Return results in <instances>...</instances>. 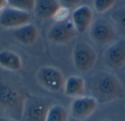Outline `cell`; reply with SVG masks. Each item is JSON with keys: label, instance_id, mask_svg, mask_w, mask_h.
<instances>
[{"label": "cell", "instance_id": "1", "mask_svg": "<svg viewBox=\"0 0 125 121\" xmlns=\"http://www.w3.org/2000/svg\"><path fill=\"white\" fill-rule=\"evenodd\" d=\"M86 89L97 103L105 104L123 98L125 90L119 79L110 71H100L88 77Z\"/></svg>", "mask_w": 125, "mask_h": 121}, {"label": "cell", "instance_id": "2", "mask_svg": "<svg viewBox=\"0 0 125 121\" xmlns=\"http://www.w3.org/2000/svg\"><path fill=\"white\" fill-rule=\"evenodd\" d=\"M24 99L16 87L0 80V109L10 118L21 121Z\"/></svg>", "mask_w": 125, "mask_h": 121}, {"label": "cell", "instance_id": "3", "mask_svg": "<svg viewBox=\"0 0 125 121\" xmlns=\"http://www.w3.org/2000/svg\"><path fill=\"white\" fill-rule=\"evenodd\" d=\"M116 29L107 18L100 17L94 19L89 29V36L92 41L97 46H109L117 39Z\"/></svg>", "mask_w": 125, "mask_h": 121}, {"label": "cell", "instance_id": "4", "mask_svg": "<svg viewBox=\"0 0 125 121\" xmlns=\"http://www.w3.org/2000/svg\"><path fill=\"white\" fill-rule=\"evenodd\" d=\"M72 59L74 67L78 71L87 73L94 67L97 54L89 43L80 40L75 43L73 49Z\"/></svg>", "mask_w": 125, "mask_h": 121}, {"label": "cell", "instance_id": "5", "mask_svg": "<svg viewBox=\"0 0 125 121\" xmlns=\"http://www.w3.org/2000/svg\"><path fill=\"white\" fill-rule=\"evenodd\" d=\"M50 102L40 96L29 95L25 97L21 121H45Z\"/></svg>", "mask_w": 125, "mask_h": 121}, {"label": "cell", "instance_id": "6", "mask_svg": "<svg viewBox=\"0 0 125 121\" xmlns=\"http://www.w3.org/2000/svg\"><path fill=\"white\" fill-rule=\"evenodd\" d=\"M37 79L40 85L51 93H59L63 90L65 79L63 73L56 68L42 66L37 73Z\"/></svg>", "mask_w": 125, "mask_h": 121}, {"label": "cell", "instance_id": "7", "mask_svg": "<svg viewBox=\"0 0 125 121\" xmlns=\"http://www.w3.org/2000/svg\"><path fill=\"white\" fill-rule=\"evenodd\" d=\"M105 67L110 71H117L125 65V38H120L108 46L103 57Z\"/></svg>", "mask_w": 125, "mask_h": 121}, {"label": "cell", "instance_id": "8", "mask_svg": "<svg viewBox=\"0 0 125 121\" xmlns=\"http://www.w3.org/2000/svg\"><path fill=\"white\" fill-rule=\"evenodd\" d=\"M77 35L71 19H68L64 21L55 22L49 29L47 37L53 43L62 45L73 40Z\"/></svg>", "mask_w": 125, "mask_h": 121}, {"label": "cell", "instance_id": "9", "mask_svg": "<svg viewBox=\"0 0 125 121\" xmlns=\"http://www.w3.org/2000/svg\"><path fill=\"white\" fill-rule=\"evenodd\" d=\"M97 101L90 96H82L73 98L70 106L69 113L71 117L78 121L89 118L96 111Z\"/></svg>", "mask_w": 125, "mask_h": 121}, {"label": "cell", "instance_id": "10", "mask_svg": "<svg viewBox=\"0 0 125 121\" xmlns=\"http://www.w3.org/2000/svg\"><path fill=\"white\" fill-rule=\"evenodd\" d=\"M31 13L7 7L0 12V26L5 29H17L29 24Z\"/></svg>", "mask_w": 125, "mask_h": 121}, {"label": "cell", "instance_id": "11", "mask_svg": "<svg viewBox=\"0 0 125 121\" xmlns=\"http://www.w3.org/2000/svg\"><path fill=\"white\" fill-rule=\"evenodd\" d=\"M92 9L87 5H81L72 13L71 21L78 34L82 35L89 30L94 19Z\"/></svg>", "mask_w": 125, "mask_h": 121}, {"label": "cell", "instance_id": "12", "mask_svg": "<svg viewBox=\"0 0 125 121\" xmlns=\"http://www.w3.org/2000/svg\"><path fill=\"white\" fill-rule=\"evenodd\" d=\"M86 81L79 76H70L64 82L63 91L64 94L73 98L84 96Z\"/></svg>", "mask_w": 125, "mask_h": 121}, {"label": "cell", "instance_id": "13", "mask_svg": "<svg viewBox=\"0 0 125 121\" xmlns=\"http://www.w3.org/2000/svg\"><path fill=\"white\" fill-rule=\"evenodd\" d=\"M60 6L58 0H35L34 12L40 19H48L53 18Z\"/></svg>", "mask_w": 125, "mask_h": 121}, {"label": "cell", "instance_id": "14", "mask_svg": "<svg viewBox=\"0 0 125 121\" xmlns=\"http://www.w3.org/2000/svg\"><path fill=\"white\" fill-rule=\"evenodd\" d=\"M37 35L38 32L37 27L29 23L15 29L14 32L15 38L21 43L26 46L33 44L37 40Z\"/></svg>", "mask_w": 125, "mask_h": 121}, {"label": "cell", "instance_id": "15", "mask_svg": "<svg viewBox=\"0 0 125 121\" xmlns=\"http://www.w3.org/2000/svg\"><path fill=\"white\" fill-rule=\"evenodd\" d=\"M0 66L10 71H18L22 67V62L15 52L4 50L0 52Z\"/></svg>", "mask_w": 125, "mask_h": 121}, {"label": "cell", "instance_id": "16", "mask_svg": "<svg viewBox=\"0 0 125 121\" xmlns=\"http://www.w3.org/2000/svg\"><path fill=\"white\" fill-rule=\"evenodd\" d=\"M69 112L60 104L51 105L45 121H69Z\"/></svg>", "mask_w": 125, "mask_h": 121}, {"label": "cell", "instance_id": "17", "mask_svg": "<svg viewBox=\"0 0 125 121\" xmlns=\"http://www.w3.org/2000/svg\"><path fill=\"white\" fill-rule=\"evenodd\" d=\"M110 19L114 24L117 33L125 36V6L113 11L110 15Z\"/></svg>", "mask_w": 125, "mask_h": 121}, {"label": "cell", "instance_id": "18", "mask_svg": "<svg viewBox=\"0 0 125 121\" xmlns=\"http://www.w3.org/2000/svg\"><path fill=\"white\" fill-rule=\"evenodd\" d=\"M8 7L27 12H34L35 0H7Z\"/></svg>", "mask_w": 125, "mask_h": 121}, {"label": "cell", "instance_id": "19", "mask_svg": "<svg viewBox=\"0 0 125 121\" xmlns=\"http://www.w3.org/2000/svg\"><path fill=\"white\" fill-rule=\"evenodd\" d=\"M116 0H94V10L99 13H104L110 10L115 4Z\"/></svg>", "mask_w": 125, "mask_h": 121}, {"label": "cell", "instance_id": "20", "mask_svg": "<svg viewBox=\"0 0 125 121\" xmlns=\"http://www.w3.org/2000/svg\"><path fill=\"white\" fill-rule=\"evenodd\" d=\"M70 9L63 6H60L54 13L52 18L55 21V22H61L70 19Z\"/></svg>", "mask_w": 125, "mask_h": 121}, {"label": "cell", "instance_id": "21", "mask_svg": "<svg viewBox=\"0 0 125 121\" xmlns=\"http://www.w3.org/2000/svg\"><path fill=\"white\" fill-rule=\"evenodd\" d=\"M58 1L61 6L67 7L70 9L80 4L82 0H58Z\"/></svg>", "mask_w": 125, "mask_h": 121}, {"label": "cell", "instance_id": "22", "mask_svg": "<svg viewBox=\"0 0 125 121\" xmlns=\"http://www.w3.org/2000/svg\"><path fill=\"white\" fill-rule=\"evenodd\" d=\"M8 6L7 0H0V12Z\"/></svg>", "mask_w": 125, "mask_h": 121}, {"label": "cell", "instance_id": "23", "mask_svg": "<svg viewBox=\"0 0 125 121\" xmlns=\"http://www.w3.org/2000/svg\"><path fill=\"white\" fill-rule=\"evenodd\" d=\"M0 121H19L10 118H7V117H0Z\"/></svg>", "mask_w": 125, "mask_h": 121}, {"label": "cell", "instance_id": "24", "mask_svg": "<svg viewBox=\"0 0 125 121\" xmlns=\"http://www.w3.org/2000/svg\"></svg>", "mask_w": 125, "mask_h": 121}]
</instances>
